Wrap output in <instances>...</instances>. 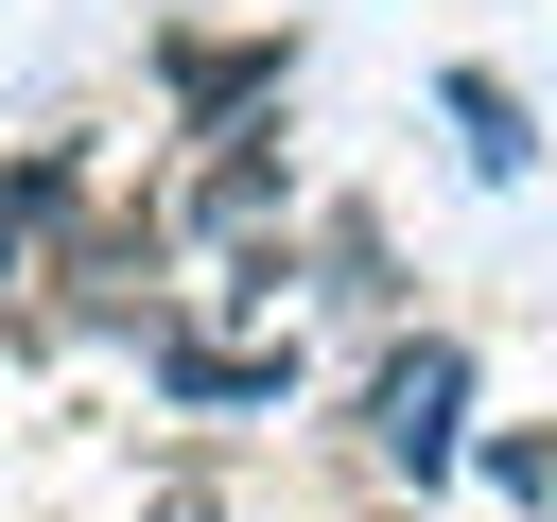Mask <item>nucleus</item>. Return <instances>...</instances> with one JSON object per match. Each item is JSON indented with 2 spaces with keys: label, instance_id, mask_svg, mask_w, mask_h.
<instances>
[{
  "label": "nucleus",
  "instance_id": "nucleus-6",
  "mask_svg": "<svg viewBox=\"0 0 557 522\" xmlns=\"http://www.w3.org/2000/svg\"><path fill=\"white\" fill-rule=\"evenodd\" d=\"M487 487H505V505H540V522H557V435H540V418H522V435H487Z\"/></svg>",
  "mask_w": 557,
  "mask_h": 522
},
{
  "label": "nucleus",
  "instance_id": "nucleus-5",
  "mask_svg": "<svg viewBox=\"0 0 557 522\" xmlns=\"http://www.w3.org/2000/svg\"><path fill=\"white\" fill-rule=\"evenodd\" d=\"M435 104H453L470 174H522V157H540V139H522V87H505V70H435Z\"/></svg>",
  "mask_w": 557,
  "mask_h": 522
},
{
  "label": "nucleus",
  "instance_id": "nucleus-8",
  "mask_svg": "<svg viewBox=\"0 0 557 522\" xmlns=\"http://www.w3.org/2000/svg\"><path fill=\"white\" fill-rule=\"evenodd\" d=\"M0 278H17V209H0Z\"/></svg>",
  "mask_w": 557,
  "mask_h": 522
},
{
  "label": "nucleus",
  "instance_id": "nucleus-1",
  "mask_svg": "<svg viewBox=\"0 0 557 522\" xmlns=\"http://www.w3.org/2000/svg\"><path fill=\"white\" fill-rule=\"evenodd\" d=\"M366 452H383L400 487H435V470L470 452V348H453V331L383 348V383H366Z\"/></svg>",
  "mask_w": 557,
  "mask_h": 522
},
{
  "label": "nucleus",
  "instance_id": "nucleus-3",
  "mask_svg": "<svg viewBox=\"0 0 557 522\" xmlns=\"http://www.w3.org/2000/svg\"><path fill=\"white\" fill-rule=\"evenodd\" d=\"M278 209H296V174H278V157H261V122H226V157H209V174H191V226H209V244H261V226H278Z\"/></svg>",
  "mask_w": 557,
  "mask_h": 522
},
{
  "label": "nucleus",
  "instance_id": "nucleus-2",
  "mask_svg": "<svg viewBox=\"0 0 557 522\" xmlns=\"http://www.w3.org/2000/svg\"><path fill=\"white\" fill-rule=\"evenodd\" d=\"M157 87H174V122H191V139H226L261 87H296V35H174V52H157Z\"/></svg>",
  "mask_w": 557,
  "mask_h": 522
},
{
  "label": "nucleus",
  "instance_id": "nucleus-4",
  "mask_svg": "<svg viewBox=\"0 0 557 522\" xmlns=\"http://www.w3.org/2000/svg\"><path fill=\"white\" fill-rule=\"evenodd\" d=\"M157 383L174 400H296V348H191V331H157Z\"/></svg>",
  "mask_w": 557,
  "mask_h": 522
},
{
  "label": "nucleus",
  "instance_id": "nucleus-7",
  "mask_svg": "<svg viewBox=\"0 0 557 522\" xmlns=\"http://www.w3.org/2000/svg\"><path fill=\"white\" fill-rule=\"evenodd\" d=\"M157 522H209V487H157Z\"/></svg>",
  "mask_w": 557,
  "mask_h": 522
}]
</instances>
